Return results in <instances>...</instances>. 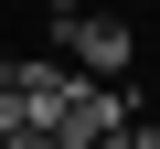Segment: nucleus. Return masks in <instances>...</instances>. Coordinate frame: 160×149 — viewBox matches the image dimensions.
Instances as JSON below:
<instances>
[{
	"instance_id": "nucleus-1",
	"label": "nucleus",
	"mask_w": 160,
	"mask_h": 149,
	"mask_svg": "<svg viewBox=\"0 0 160 149\" xmlns=\"http://www.w3.org/2000/svg\"><path fill=\"white\" fill-rule=\"evenodd\" d=\"M53 138H64V149H118V138H128V96H118V85H75V96L53 107Z\"/></svg>"
},
{
	"instance_id": "nucleus-2",
	"label": "nucleus",
	"mask_w": 160,
	"mask_h": 149,
	"mask_svg": "<svg viewBox=\"0 0 160 149\" xmlns=\"http://www.w3.org/2000/svg\"><path fill=\"white\" fill-rule=\"evenodd\" d=\"M128 22H107V11H75L64 22V64H86V74H128Z\"/></svg>"
},
{
	"instance_id": "nucleus-3",
	"label": "nucleus",
	"mask_w": 160,
	"mask_h": 149,
	"mask_svg": "<svg viewBox=\"0 0 160 149\" xmlns=\"http://www.w3.org/2000/svg\"><path fill=\"white\" fill-rule=\"evenodd\" d=\"M11 128H32V85H11V74H0V138Z\"/></svg>"
},
{
	"instance_id": "nucleus-4",
	"label": "nucleus",
	"mask_w": 160,
	"mask_h": 149,
	"mask_svg": "<svg viewBox=\"0 0 160 149\" xmlns=\"http://www.w3.org/2000/svg\"><path fill=\"white\" fill-rule=\"evenodd\" d=\"M0 149H64V138H53V128H11Z\"/></svg>"
},
{
	"instance_id": "nucleus-5",
	"label": "nucleus",
	"mask_w": 160,
	"mask_h": 149,
	"mask_svg": "<svg viewBox=\"0 0 160 149\" xmlns=\"http://www.w3.org/2000/svg\"><path fill=\"white\" fill-rule=\"evenodd\" d=\"M43 11H53V22H75V11H86V0H43Z\"/></svg>"
}]
</instances>
